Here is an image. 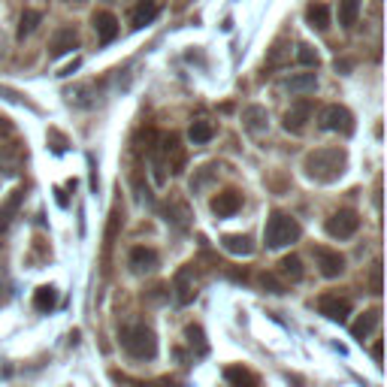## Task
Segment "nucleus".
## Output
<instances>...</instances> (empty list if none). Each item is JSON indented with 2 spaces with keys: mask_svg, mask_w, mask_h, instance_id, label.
<instances>
[{
  "mask_svg": "<svg viewBox=\"0 0 387 387\" xmlns=\"http://www.w3.org/2000/svg\"><path fill=\"white\" fill-rule=\"evenodd\" d=\"M372 357H375V363H381V342H375V348H372Z\"/></svg>",
  "mask_w": 387,
  "mask_h": 387,
  "instance_id": "nucleus-37",
  "label": "nucleus"
},
{
  "mask_svg": "<svg viewBox=\"0 0 387 387\" xmlns=\"http://www.w3.org/2000/svg\"><path fill=\"white\" fill-rule=\"evenodd\" d=\"M315 305H318V312L324 315V318L339 321V324H345L348 321V315H351V300L339 297V293H324V297H318Z\"/></svg>",
  "mask_w": 387,
  "mask_h": 387,
  "instance_id": "nucleus-7",
  "label": "nucleus"
},
{
  "mask_svg": "<svg viewBox=\"0 0 387 387\" xmlns=\"http://www.w3.org/2000/svg\"><path fill=\"white\" fill-rule=\"evenodd\" d=\"M305 22H309L315 30H327L330 27V6L315 0V4L305 6Z\"/></svg>",
  "mask_w": 387,
  "mask_h": 387,
  "instance_id": "nucleus-20",
  "label": "nucleus"
},
{
  "mask_svg": "<svg viewBox=\"0 0 387 387\" xmlns=\"http://www.w3.org/2000/svg\"><path fill=\"white\" fill-rule=\"evenodd\" d=\"M185 336H188L191 348H194V345H197V354H206V339H203V330H200V327H188V330H185Z\"/></svg>",
  "mask_w": 387,
  "mask_h": 387,
  "instance_id": "nucleus-32",
  "label": "nucleus"
},
{
  "mask_svg": "<svg viewBox=\"0 0 387 387\" xmlns=\"http://www.w3.org/2000/svg\"><path fill=\"white\" fill-rule=\"evenodd\" d=\"M345 167H348V155H345V148H315L309 155L303 158V170L305 176L312 182H321V185H330V182L342 179Z\"/></svg>",
  "mask_w": 387,
  "mask_h": 387,
  "instance_id": "nucleus-1",
  "label": "nucleus"
},
{
  "mask_svg": "<svg viewBox=\"0 0 387 387\" xmlns=\"http://www.w3.org/2000/svg\"><path fill=\"white\" fill-rule=\"evenodd\" d=\"M242 125H246L248 134H263V130L269 127V115L263 106H246V112H242Z\"/></svg>",
  "mask_w": 387,
  "mask_h": 387,
  "instance_id": "nucleus-17",
  "label": "nucleus"
},
{
  "mask_svg": "<svg viewBox=\"0 0 387 387\" xmlns=\"http://www.w3.org/2000/svg\"><path fill=\"white\" fill-rule=\"evenodd\" d=\"M79 64H82V61H79V58H76V61H73V64H67V67H64V70H61V73H58V76H73V70H79Z\"/></svg>",
  "mask_w": 387,
  "mask_h": 387,
  "instance_id": "nucleus-35",
  "label": "nucleus"
},
{
  "mask_svg": "<svg viewBox=\"0 0 387 387\" xmlns=\"http://www.w3.org/2000/svg\"><path fill=\"white\" fill-rule=\"evenodd\" d=\"M22 160H25V148L18 146V142H6V146H0V172H4V176H18Z\"/></svg>",
  "mask_w": 387,
  "mask_h": 387,
  "instance_id": "nucleus-12",
  "label": "nucleus"
},
{
  "mask_svg": "<svg viewBox=\"0 0 387 387\" xmlns=\"http://www.w3.org/2000/svg\"><path fill=\"white\" fill-rule=\"evenodd\" d=\"M239 209H242V197L236 191H221L218 197H212V212H215L218 218H230V215H236Z\"/></svg>",
  "mask_w": 387,
  "mask_h": 387,
  "instance_id": "nucleus-16",
  "label": "nucleus"
},
{
  "mask_svg": "<svg viewBox=\"0 0 387 387\" xmlns=\"http://www.w3.org/2000/svg\"><path fill=\"white\" fill-rule=\"evenodd\" d=\"M227 381L230 384H236V387H260L258 381V375H254L251 369H242V366H227Z\"/></svg>",
  "mask_w": 387,
  "mask_h": 387,
  "instance_id": "nucleus-24",
  "label": "nucleus"
},
{
  "mask_svg": "<svg viewBox=\"0 0 387 387\" xmlns=\"http://www.w3.org/2000/svg\"><path fill=\"white\" fill-rule=\"evenodd\" d=\"M360 15V0H339V25L342 27H354Z\"/></svg>",
  "mask_w": 387,
  "mask_h": 387,
  "instance_id": "nucleus-27",
  "label": "nucleus"
},
{
  "mask_svg": "<svg viewBox=\"0 0 387 387\" xmlns=\"http://www.w3.org/2000/svg\"><path fill=\"white\" fill-rule=\"evenodd\" d=\"M91 25H94V34H97V39L103 46H109L112 39L118 37V18L112 15V13H106V9H100V13H94V18H91Z\"/></svg>",
  "mask_w": 387,
  "mask_h": 387,
  "instance_id": "nucleus-14",
  "label": "nucleus"
},
{
  "mask_svg": "<svg viewBox=\"0 0 387 387\" xmlns=\"http://www.w3.org/2000/svg\"><path fill=\"white\" fill-rule=\"evenodd\" d=\"M288 58H291V49H288V43H284V39H279V43H272L269 55H267V70L284 67V64H288Z\"/></svg>",
  "mask_w": 387,
  "mask_h": 387,
  "instance_id": "nucleus-28",
  "label": "nucleus"
},
{
  "mask_svg": "<svg viewBox=\"0 0 387 387\" xmlns=\"http://www.w3.org/2000/svg\"><path fill=\"white\" fill-rule=\"evenodd\" d=\"M13 134V125H9V118H0V137H9Z\"/></svg>",
  "mask_w": 387,
  "mask_h": 387,
  "instance_id": "nucleus-36",
  "label": "nucleus"
},
{
  "mask_svg": "<svg viewBox=\"0 0 387 387\" xmlns=\"http://www.w3.org/2000/svg\"><path fill=\"white\" fill-rule=\"evenodd\" d=\"M315 260H318V269L324 279H339L345 272V258L333 248H324V246L315 248Z\"/></svg>",
  "mask_w": 387,
  "mask_h": 387,
  "instance_id": "nucleus-10",
  "label": "nucleus"
},
{
  "mask_svg": "<svg viewBox=\"0 0 387 387\" xmlns=\"http://www.w3.org/2000/svg\"><path fill=\"white\" fill-rule=\"evenodd\" d=\"M312 112H315L312 100L300 97L297 103H291V109L284 112V130H288V134H303L305 125H309V118H312Z\"/></svg>",
  "mask_w": 387,
  "mask_h": 387,
  "instance_id": "nucleus-6",
  "label": "nucleus"
},
{
  "mask_svg": "<svg viewBox=\"0 0 387 387\" xmlns=\"http://www.w3.org/2000/svg\"><path fill=\"white\" fill-rule=\"evenodd\" d=\"M55 305H58V291L52 284H43V288L34 291V309L37 312H52Z\"/></svg>",
  "mask_w": 387,
  "mask_h": 387,
  "instance_id": "nucleus-23",
  "label": "nucleus"
},
{
  "mask_svg": "<svg viewBox=\"0 0 387 387\" xmlns=\"http://www.w3.org/2000/svg\"><path fill=\"white\" fill-rule=\"evenodd\" d=\"M369 284H372V293H381V263H379V260L372 263V276H369Z\"/></svg>",
  "mask_w": 387,
  "mask_h": 387,
  "instance_id": "nucleus-34",
  "label": "nucleus"
},
{
  "mask_svg": "<svg viewBox=\"0 0 387 387\" xmlns=\"http://www.w3.org/2000/svg\"><path fill=\"white\" fill-rule=\"evenodd\" d=\"M375 4H381V0H375Z\"/></svg>",
  "mask_w": 387,
  "mask_h": 387,
  "instance_id": "nucleus-40",
  "label": "nucleus"
},
{
  "mask_svg": "<svg viewBox=\"0 0 387 387\" xmlns=\"http://www.w3.org/2000/svg\"><path fill=\"white\" fill-rule=\"evenodd\" d=\"M172 291H176V303L179 305L194 303V297H197V272H194V263H188V267H182L176 272V279H172Z\"/></svg>",
  "mask_w": 387,
  "mask_h": 387,
  "instance_id": "nucleus-8",
  "label": "nucleus"
},
{
  "mask_svg": "<svg viewBox=\"0 0 387 387\" xmlns=\"http://www.w3.org/2000/svg\"><path fill=\"white\" fill-rule=\"evenodd\" d=\"M321 127L330 130V134H342V137H351L354 134V115L345 106L333 103V106H324L321 109Z\"/></svg>",
  "mask_w": 387,
  "mask_h": 387,
  "instance_id": "nucleus-4",
  "label": "nucleus"
},
{
  "mask_svg": "<svg viewBox=\"0 0 387 387\" xmlns=\"http://www.w3.org/2000/svg\"><path fill=\"white\" fill-rule=\"evenodd\" d=\"M188 137H191L194 146H206V142H209L212 137H215V125H212L209 118H197V121L191 125Z\"/></svg>",
  "mask_w": 387,
  "mask_h": 387,
  "instance_id": "nucleus-21",
  "label": "nucleus"
},
{
  "mask_svg": "<svg viewBox=\"0 0 387 387\" xmlns=\"http://www.w3.org/2000/svg\"><path fill=\"white\" fill-rule=\"evenodd\" d=\"M22 203H25V191L22 188H13L4 200H0V233L9 230V224H13V218L18 215Z\"/></svg>",
  "mask_w": 387,
  "mask_h": 387,
  "instance_id": "nucleus-13",
  "label": "nucleus"
},
{
  "mask_svg": "<svg viewBox=\"0 0 387 387\" xmlns=\"http://www.w3.org/2000/svg\"><path fill=\"white\" fill-rule=\"evenodd\" d=\"M224 248H227L230 254L248 258V254H254V242L246 236V233H230V236H224Z\"/></svg>",
  "mask_w": 387,
  "mask_h": 387,
  "instance_id": "nucleus-22",
  "label": "nucleus"
},
{
  "mask_svg": "<svg viewBox=\"0 0 387 387\" xmlns=\"http://www.w3.org/2000/svg\"><path fill=\"white\" fill-rule=\"evenodd\" d=\"M39 22H43V13H39V9H25L22 18H18V39L34 34V30L39 27Z\"/></svg>",
  "mask_w": 387,
  "mask_h": 387,
  "instance_id": "nucleus-25",
  "label": "nucleus"
},
{
  "mask_svg": "<svg viewBox=\"0 0 387 387\" xmlns=\"http://www.w3.org/2000/svg\"><path fill=\"white\" fill-rule=\"evenodd\" d=\"M64 4H82V0H64Z\"/></svg>",
  "mask_w": 387,
  "mask_h": 387,
  "instance_id": "nucleus-38",
  "label": "nucleus"
},
{
  "mask_svg": "<svg viewBox=\"0 0 387 387\" xmlns=\"http://www.w3.org/2000/svg\"><path fill=\"white\" fill-rule=\"evenodd\" d=\"M360 227V215L354 209H339L327 218V233L333 239H351Z\"/></svg>",
  "mask_w": 387,
  "mask_h": 387,
  "instance_id": "nucleus-5",
  "label": "nucleus"
},
{
  "mask_svg": "<svg viewBox=\"0 0 387 387\" xmlns=\"http://www.w3.org/2000/svg\"><path fill=\"white\" fill-rule=\"evenodd\" d=\"M148 387H164V384H148Z\"/></svg>",
  "mask_w": 387,
  "mask_h": 387,
  "instance_id": "nucleus-39",
  "label": "nucleus"
},
{
  "mask_svg": "<svg viewBox=\"0 0 387 387\" xmlns=\"http://www.w3.org/2000/svg\"><path fill=\"white\" fill-rule=\"evenodd\" d=\"M260 284H263V288H269L272 293H284V284H281L276 276H272V272H263V276H260Z\"/></svg>",
  "mask_w": 387,
  "mask_h": 387,
  "instance_id": "nucleus-33",
  "label": "nucleus"
},
{
  "mask_svg": "<svg viewBox=\"0 0 387 387\" xmlns=\"http://www.w3.org/2000/svg\"><path fill=\"white\" fill-rule=\"evenodd\" d=\"M160 9H164V0H137L130 22H134V27H146L160 15Z\"/></svg>",
  "mask_w": 387,
  "mask_h": 387,
  "instance_id": "nucleus-15",
  "label": "nucleus"
},
{
  "mask_svg": "<svg viewBox=\"0 0 387 387\" xmlns=\"http://www.w3.org/2000/svg\"><path fill=\"white\" fill-rule=\"evenodd\" d=\"M297 61H300L303 67H318V64H321L318 52H315L312 46H305V43H300V46H297Z\"/></svg>",
  "mask_w": 387,
  "mask_h": 387,
  "instance_id": "nucleus-30",
  "label": "nucleus"
},
{
  "mask_svg": "<svg viewBox=\"0 0 387 387\" xmlns=\"http://www.w3.org/2000/svg\"><path fill=\"white\" fill-rule=\"evenodd\" d=\"M121 348L137 360H151L158 354V339L148 324H127L121 327Z\"/></svg>",
  "mask_w": 387,
  "mask_h": 387,
  "instance_id": "nucleus-2",
  "label": "nucleus"
},
{
  "mask_svg": "<svg viewBox=\"0 0 387 387\" xmlns=\"http://www.w3.org/2000/svg\"><path fill=\"white\" fill-rule=\"evenodd\" d=\"M300 233L303 230L297 218H291L288 212H272L267 218V227H263V242H267V248H284L291 242H297Z\"/></svg>",
  "mask_w": 387,
  "mask_h": 387,
  "instance_id": "nucleus-3",
  "label": "nucleus"
},
{
  "mask_svg": "<svg viewBox=\"0 0 387 387\" xmlns=\"http://www.w3.org/2000/svg\"><path fill=\"white\" fill-rule=\"evenodd\" d=\"M379 321H381V309H369V312H363L357 321L351 324V336L354 339H366V336H369L375 327H379Z\"/></svg>",
  "mask_w": 387,
  "mask_h": 387,
  "instance_id": "nucleus-19",
  "label": "nucleus"
},
{
  "mask_svg": "<svg viewBox=\"0 0 387 387\" xmlns=\"http://www.w3.org/2000/svg\"><path fill=\"white\" fill-rule=\"evenodd\" d=\"M279 272L291 281H300L303 279V260L297 258V254H284V258L279 260Z\"/></svg>",
  "mask_w": 387,
  "mask_h": 387,
  "instance_id": "nucleus-26",
  "label": "nucleus"
},
{
  "mask_svg": "<svg viewBox=\"0 0 387 387\" xmlns=\"http://www.w3.org/2000/svg\"><path fill=\"white\" fill-rule=\"evenodd\" d=\"M73 49H79V34L76 27H58L52 39H49V55L61 58V55H70Z\"/></svg>",
  "mask_w": 387,
  "mask_h": 387,
  "instance_id": "nucleus-11",
  "label": "nucleus"
},
{
  "mask_svg": "<svg viewBox=\"0 0 387 387\" xmlns=\"http://www.w3.org/2000/svg\"><path fill=\"white\" fill-rule=\"evenodd\" d=\"M281 88L291 91V94H309V91L318 88V76L315 73H293L288 79H281Z\"/></svg>",
  "mask_w": 387,
  "mask_h": 387,
  "instance_id": "nucleus-18",
  "label": "nucleus"
},
{
  "mask_svg": "<svg viewBox=\"0 0 387 387\" xmlns=\"http://www.w3.org/2000/svg\"><path fill=\"white\" fill-rule=\"evenodd\" d=\"M127 267H130L134 276H148V272H155L160 267V258H158L155 248L137 246V248H130V254H127Z\"/></svg>",
  "mask_w": 387,
  "mask_h": 387,
  "instance_id": "nucleus-9",
  "label": "nucleus"
},
{
  "mask_svg": "<svg viewBox=\"0 0 387 387\" xmlns=\"http://www.w3.org/2000/svg\"><path fill=\"white\" fill-rule=\"evenodd\" d=\"M118 224H121V215H118V209H112V218H109V227H106V239H103V263L109 260V251H112V242H115Z\"/></svg>",
  "mask_w": 387,
  "mask_h": 387,
  "instance_id": "nucleus-29",
  "label": "nucleus"
},
{
  "mask_svg": "<svg viewBox=\"0 0 387 387\" xmlns=\"http://www.w3.org/2000/svg\"><path fill=\"white\" fill-rule=\"evenodd\" d=\"M215 172H218V167H215V164H206V167L200 170V176H197V179H191V191H200V188L206 185L209 179H212V176H215Z\"/></svg>",
  "mask_w": 387,
  "mask_h": 387,
  "instance_id": "nucleus-31",
  "label": "nucleus"
}]
</instances>
